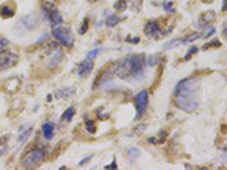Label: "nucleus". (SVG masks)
<instances>
[{
  "label": "nucleus",
  "mask_w": 227,
  "mask_h": 170,
  "mask_svg": "<svg viewBox=\"0 0 227 170\" xmlns=\"http://www.w3.org/2000/svg\"><path fill=\"white\" fill-rule=\"evenodd\" d=\"M175 104L184 112L192 113L200 105L201 82L199 78L190 77L179 81L174 91Z\"/></svg>",
  "instance_id": "nucleus-1"
},
{
  "label": "nucleus",
  "mask_w": 227,
  "mask_h": 170,
  "mask_svg": "<svg viewBox=\"0 0 227 170\" xmlns=\"http://www.w3.org/2000/svg\"><path fill=\"white\" fill-rule=\"evenodd\" d=\"M144 65H145L144 53L128 55L124 59L119 60L114 65V74L121 80L139 77L143 73Z\"/></svg>",
  "instance_id": "nucleus-2"
},
{
  "label": "nucleus",
  "mask_w": 227,
  "mask_h": 170,
  "mask_svg": "<svg viewBox=\"0 0 227 170\" xmlns=\"http://www.w3.org/2000/svg\"><path fill=\"white\" fill-rule=\"evenodd\" d=\"M46 159V153L41 149H33L27 151L22 157V166L26 169H36L39 168Z\"/></svg>",
  "instance_id": "nucleus-3"
},
{
  "label": "nucleus",
  "mask_w": 227,
  "mask_h": 170,
  "mask_svg": "<svg viewBox=\"0 0 227 170\" xmlns=\"http://www.w3.org/2000/svg\"><path fill=\"white\" fill-rule=\"evenodd\" d=\"M52 36L63 45L67 48H72L75 42V38L71 31V28L61 25H57L52 27Z\"/></svg>",
  "instance_id": "nucleus-4"
},
{
  "label": "nucleus",
  "mask_w": 227,
  "mask_h": 170,
  "mask_svg": "<svg viewBox=\"0 0 227 170\" xmlns=\"http://www.w3.org/2000/svg\"><path fill=\"white\" fill-rule=\"evenodd\" d=\"M41 14H42L43 18L52 27H55L57 25H60L63 23V17H61L59 10L52 3H49V2L43 3V6L41 7Z\"/></svg>",
  "instance_id": "nucleus-5"
},
{
  "label": "nucleus",
  "mask_w": 227,
  "mask_h": 170,
  "mask_svg": "<svg viewBox=\"0 0 227 170\" xmlns=\"http://www.w3.org/2000/svg\"><path fill=\"white\" fill-rule=\"evenodd\" d=\"M134 103H135V109H136V117L135 119H140L146 111L148 104H149V93L148 91L143 90L140 93H137L134 96Z\"/></svg>",
  "instance_id": "nucleus-6"
},
{
  "label": "nucleus",
  "mask_w": 227,
  "mask_h": 170,
  "mask_svg": "<svg viewBox=\"0 0 227 170\" xmlns=\"http://www.w3.org/2000/svg\"><path fill=\"white\" fill-rule=\"evenodd\" d=\"M19 57L10 51H0V72L7 71L17 65Z\"/></svg>",
  "instance_id": "nucleus-7"
},
{
  "label": "nucleus",
  "mask_w": 227,
  "mask_h": 170,
  "mask_svg": "<svg viewBox=\"0 0 227 170\" xmlns=\"http://www.w3.org/2000/svg\"><path fill=\"white\" fill-rule=\"evenodd\" d=\"M93 61L90 60V59H85L83 60L82 63L79 64L77 66V69H76V73H77V76L80 78H83V77H86L88 75L91 74V72L93 71Z\"/></svg>",
  "instance_id": "nucleus-8"
},
{
  "label": "nucleus",
  "mask_w": 227,
  "mask_h": 170,
  "mask_svg": "<svg viewBox=\"0 0 227 170\" xmlns=\"http://www.w3.org/2000/svg\"><path fill=\"white\" fill-rule=\"evenodd\" d=\"M19 23L25 30L33 31L39 26V18L35 15H27V16L20 18Z\"/></svg>",
  "instance_id": "nucleus-9"
},
{
  "label": "nucleus",
  "mask_w": 227,
  "mask_h": 170,
  "mask_svg": "<svg viewBox=\"0 0 227 170\" xmlns=\"http://www.w3.org/2000/svg\"><path fill=\"white\" fill-rule=\"evenodd\" d=\"M144 33L148 35V36H153V38H159L160 33L161 32V28L159 26V24L157 22H153V20H150L145 24L144 26Z\"/></svg>",
  "instance_id": "nucleus-10"
},
{
  "label": "nucleus",
  "mask_w": 227,
  "mask_h": 170,
  "mask_svg": "<svg viewBox=\"0 0 227 170\" xmlns=\"http://www.w3.org/2000/svg\"><path fill=\"white\" fill-rule=\"evenodd\" d=\"M215 18H216V13L212 11V10H208V11L203 13L200 16V18L198 19V24L197 25L199 27H206L208 24H210L211 22H214Z\"/></svg>",
  "instance_id": "nucleus-11"
},
{
  "label": "nucleus",
  "mask_w": 227,
  "mask_h": 170,
  "mask_svg": "<svg viewBox=\"0 0 227 170\" xmlns=\"http://www.w3.org/2000/svg\"><path fill=\"white\" fill-rule=\"evenodd\" d=\"M42 133L47 141H50L55 134V125L52 123H46L42 125Z\"/></svg>",
  "instance_id": "nucleus-12"
},
{
  "label": "nucleus",
  "mask_w": 227,
  "mask_h": 170,
  "mask_svg": "<svg viewBox=\"0 0 227 170\" xmlns=\"http://www.w3.org/2000/svg\"><path fill=\"white\" fill-rule=\"evenodd\" d=\"M0 15L3 18H10L15 15V6H9L8 3H3L0 7Z\"/></svg>",
  "instance_id": "nucleus-13"
},
{
  "label": "nucleus",
  "mask_w": 227,
  "mask_h": 170,
  "mask_svg": "<svg viewBox=\"0 0 227 170\" xmlns=\"http://www.w3.org/2000/svg\"><path fill=\"white\" fill-rule=\"evenodd\" d=\"M16 81H17L16 78H10V80H8L7 82H5V91H7V92H9V93L16 92V91L18 90V87H19V84L15 85V82H16Z\"/></svg>",
  "instance_id": "nucleus-14"
},
{
  "label": "nucleus",
  "mask_w": 227,
  "mask_h": 170,
  "mask_svg": "<svg viewBox=\"0 0 227 170\" xmlns=\"http://www.w3.org/2000/svg\"><path fill=\"white\" fill-rule=\"evenodd\" d=\"M119 22H120V17H118L117 15H110L106 19V26H108V27H115Z\"/></svg>",
  "instance_id": "nucleus-15"
},
{
  "label": "nucleus",
  "mask_w": 227,
  "mask_h": 170,
  "mask_svg": "<svg viewBox=\"0 0 227 170\" xmlns=\"http://www.w3.org/2000/svg\"><path fill=\"white\" fill-rule=\"evenodd\" d=\"M32 129H33V127H32V126H28L27 128L23 129V132H22V133H19V137H18V141H19V143H24V142H25V141L28 138V136H30V134H31Z\"/></svg>",
  "instance_id": "nucleus-16"
},
{
  "label": "nucleus",
  "mask_w": 227,
  "mask_h": 170,
  "mask_svg": "<svg viewBox=\"0 0 227 170\" xmlns=\"http://www.w3.org/2000/svg\"><path fill=\"white\" fill-rule=\"evenodd\" d=\"M200 38H201V34H199V33H192V34L187 35L186 38H184L183 40H181V41H178V42H181L182 44H186V43L193 42V41H195V40H198V39H200Z\"/></svg>",
  "instance_id": "nucleus-17"
},
{
  "label": "nucleus",
  "mask_w": 227,
  "mask_h": 170,
  "mask_svg": "<svg viewBox=\"0 0 227 170\" xmlns=\"http://www.w3.org/2000/svg\"><path fill=\"white\" fill-rule=\"evenodd\" d=\"M75 94V90L74 88H69V87H66V88H63L61 91L58 92V98H71Z\"/></svg>",
  "instance_id": "nucleus-18"
},
{
  "label": "nucleus",
  "mask_w": 227,
  "mask_h": 170,
  "mask_svg": "<svg viewBox=\"0 0 227 170\" xmlns=\"http://www.w3.org/2000/svg\"><path fill=\"white\" fill-rule=\"evenodd\" d=\"M75 109L73 108V107H71V108H68L65 112H64V115H63V119H65L66 121H72L73 120V118H74V116H75Z\"/></svg>",
  "instance_id": "nucleus-19"
},
{
  "label": "nucleus",
  "mask_w": 227,
  "mask_h": 170,
  "mask_svg": "<svg viewBox=\"0 0 227 170\" xmlns=\"http://www.w3.org/2000/svg\"><path fill=\"white\" fill-rule=\"evenodd\" d=\"M162 6H164V9H165L167 13H169V14H174V13L176 11V7H175L174 2L170 1V0H166V1L162 3Z\"/></svg>",
  "instance_id": "nucleus-20"
},
{
  "label": "nucleus",
  "mask_w": 227,
  "mask_h": 170,
  "mask_svg": "<svg viewBox=\"0 0 227 170\" xmlns=\"http://www.w3.org/2000/svg\"><path fill=\"white\" fill-rule=\"evenodd\" d=\"M114 8L115 10L117 11H124L126 8H127V3L125 0H117L115 3H114Z\"/></svg>",
  "instance_id": "nucleus-21"
},
{
  "label": "nucleus",
  "mask_w": 227,
  "mask_h": 170,
  "mask_svg": "<svg viewBox=\"0 0 227 170\" xmlns=\"http://www.w3.org/2000/svg\"><path fill=\"white\" fill-rule=\"evenodd\" d=\"M127 154H128V158H129V160H131V161H133L134 159L139 158L141 153H140V151H139L137 149H135V148H129V149H128V151H127Z\"/></svg>",
  "instance_id": "nucleus-22"
},
{
  "label": "nucleus",
  "mask_w": 227,
  "mask_h": 170,
  "mask_svg": "<svg viewBox=\"0 0 227 170\" xmlns=\"http://www.w3.org/2000/svg\"><path fill=\"white\" fill-rule=\"evenodd\" d=\"M85 128H86L88 133H90V134H94L97 132V127H96V124L93 120H88L85 123Z\"/></svg>",
  "instance_id": "nucleus-23"
},
{
  "label": "nucleus",
  "mask_w": 227,
  "mask_h": 170,
  "mask_svg": "<svg viewBox=\"0 0 227 170\" xmlns=\"http://www.w3.org/2000/svg\"><path fill=\"white\" fill-rule=\"evenodd\" d=\"M197 52H198V48H197V47H191V48L189 49L186 56L184 57V60H185V61H189V60L192 58V56H193L194 53H197Z\"/></svg>",
  "instance_id": "nucleus-24"
},
{
  "label": "nucleus",
  "mask_w": 227,
  "mask_h": 170,
  "mask_svg": "<svg viewBox=\"0 0 227 170\" xmlns=\"http://www.w3.org/2000/svg\"><path fill=\"white\" fill-rule=\"evenodd\" d=\"M101 48H98V49H94V50H92V51H90L89 53H88V59H90V60H92V59H94L100 52H101Z\"/></svg>",
  "instance_id": "nucleus-25"
},
{
  "label": "nucleus",
  "mask_w": 227,
  "mask_h": 170,
  "mask_svg": "<svg viewBox=\"0 0 227 170\" xmlns=\"http://www.w3.org/2000/svg\"><path fill=\"white\" fill-rule=\"evenodd\" d=\"M222 45V43L218 41V40H214V41H211L210 43H207L206 45H203V50H207L208 48H210V47H215V48H218V47H220Z\"/></svg>",
  "instance_id": "nucleus-26"
},
{
  "label": "nucleus",
  "mask_w": 227,
  "mask_h": 170,
  "mask_svg": "<svg viewBox=\"0 0 227 170\" xmlns=\"http://www.w3.org/2000/svg\"><path fill=\"white\" fill-rule=\"evenodd\" d=\"M88 28H89V20H88V19H85V20L83 22V25H82V26H81V28H80V34H81V35L85 34V33H86V31H88Z\"/></svg>",
  "instance_id": "nucleus-27"
},
{
  "label": "nucleus",
  "mask_w": 227,
  "mask_h": 170,
  "mask_svg": "<svg viewBox=\"0 0 227 170\" xmlns=\"http://www.w3.org/2000/svg\"><path fill=\"white\" fill-rule=\"evenodd\" d=\"M145 128H146V125H145V124H142V127H141V124H140V125H137V126L134 128V133H136L137 135L143 134V132H144Z\"/></svg>",
  "instance_id": "nucleus-28"
},
{
  "label": "nucleus",
  "mask_w": 227,
  "mask_h": 170,
  "mask_svg": "<svg viewBox=\"0 0 227 170\" xmlns=\"http://www.w3.org/2000/svg\"><path fill=\"white\" fill-rule=\"evenodd\" d=\"M159 135H160V137L157 140V143H164V142H166V140H167V133L165 130H162V132L159 133Z\"/></svg>",
  "instance_id": "nucleus-29"
},
{
  "label": "nucleus",
  "mask_w": 227,
  "mask_h": 170,
  "mask_svg": "<svg viewBox=\"0 0 227 170\" xmlns=\"http://www.w3.org/2000/svg\"><path fill=\"white\" fill-rule=\"evenodd\" d=\"M142 1H143V0H132L133 8H134L135 10H140V8L142 7Z\"/></svg>",
  "instance_id": "nucleus-30"
},
{
  "label": "nucleus",
  "mask_w": 227,
  "mask_h": 170,
  "mask_svg": "<svg viewBox=\"0 0 227 170\" xmlns=\"http://www.w3.org/2000/svg\"><path fill=\"white\" fill-rule=\"evenodd\" d=\"M215 33V27H209L207 31H206V34H203V35H201V38H205V39H207V38H209V36H211L212 34Z\"/></svg>",
  "instance_id": "nucleus-31"
},
{
  "label": "nucleus",
  "mask_w": 227,
  "mask_h": 170,
  "mask_svg": "<svg viewBox=\"0 0 227 170\" xmlns=\"http://www.w3.org/2000/svg\"><path fill=\"white\" fill-rule=\"evenodd\" d=\"M9 138H10V135H5V136H1L0 137V146H2V145H5L8 141H9Z\"/></svg>",
  "instance_id": "nucleus-32"
},
{
  "label": "nucleus",
  "mask_w": 227,
  "mask_h": 170,
  "mask_svg": "<svg viewBox=\"0 0 227 170\" xmlns=\"http://www.w3.org/2000/svg\"><path fill=\"white\" fill-rule=\"evenodd\" d=\"M158 63H159V58L156 59L154 56H153V57H150V59H149V65H150V66H154V65H157Z\"/></svg>",
  "instance_id": "nucleus-33"
},
{
  "label": "nucleus",
  "mask_w": 227,
  "mask_h": 170,
  "mask_svg": "<svg viewBox=\"0 0 227 170\" xmlns=\"http://www.w3.org/2000/svg\"><path fill=\"white\" fill-rule=\"evenodd\" d=\"M117 168H118V166H117V163H116L115 160H114L109 166H106V167H105V169H117Z\"/></svg>",
  "instance_id": "nucleus-34"
},
{
  "label": "nucleus",
  "mask_w": 227,
  "mask_h": 170,
  "mask_svg": "<svg viewBox=\"0 0 227 170\" xmlns=\"http://www.w3.org/2000/svg\"><path fill=\"white\" fill-rule=\"evenodd\" d=\"M91 158H92V156H89L88 158H84V159H83V161H81V162H80V166H84L85 163H88V162L90 161V159H91Z\"/></svg>",
  "instance_id": "nucleus-35"
},
{
  "label": "nucleus",
  "mask_w": 227,
  "mask_h": 170,
  "mask_svg": "<svg viewBox=\"0 0 227 170\" xmlns=\"http://www.w3.org/2000/svg\"><path fill=\"white\" fill-rule=\"evenodd\" d=\"M5 45H7V40H5V39H1V38H0V50H1V48H2V47H5Z\"/></svg>",
  "instance_id": "nucleus-36"
},
{
  "label": "nucleus",
  "mask_w": 227,
  "mask_h": 170,
  "mask_svg": "<svg viewBox=\"0 0 227 170\" xmlns=\"http://www.w3.org/2000/svg\"><path fill=\"white\" fill-rule=\"evenodd\" d=\"M148 142H149V143H152V144H156V143H157V138H156V137L148 138Z\"/></svg>",
  "instance_id": "nucleus-37"
},
{
  "label": "nucleus",
  "mask_w": 227,
  "mask_h": 170,
  "mask_svg": "<svg viewBox=\"0 0 227 170\" xmlns=\"http://www.w3.org/2000/svg\"><path fill=\"white\" fill-rule=\"evenodd\" d=\"M223 10L226 11V0H223Z\"/></svg>",
  "instance_id": "nucleus-38"
},
{
  "label": "nucleus",
  "mask_w": 227,
  "mask_h": 170,
  "mask_svg": "<svg viewBox=\"0 0 227 170\" xmlns=\"http://www.w3.org/2000/svg\"><path fill=\"white\" fill-rule=\"evenodd\" d=\"M139 40H140L139 38H134V39L132 40V43H137V42H139Z\"/></svg>",
  "instance_id": "nucleus-39"
},
{
  "label": "nucleus",
  "mask_w": 227,
  "mask_h": 170,
  "mask_svg": "<svg viewBox=\"0 0 227 170\" xmlns=\"http://www.w3.org/2000/svg\"><path fill=\"white\" fill-rule=\"evenodd\" d=\"M3 153H5V150H1V151H0V157H1Z\"/></svg>",
  "instance_id": "nucleus-40"
}]
</instances>
